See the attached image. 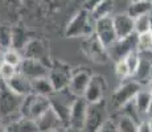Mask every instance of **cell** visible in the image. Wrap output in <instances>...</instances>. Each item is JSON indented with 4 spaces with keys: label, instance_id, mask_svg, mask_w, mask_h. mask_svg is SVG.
<instances>
[{
    "label": "cell",
    "instance_id": "obj_30",
    "mask_svg": "<svg viewBox=\"0 0 152 132\" xmlns=\"http://www.w3.org/2000/svg\"><path fill=\"white\" fill-rule=\"evenodd\" d=\"M17 73H19V67L12 66V65L5 63V62L0 63V81L7 82L8 79H11L12 77H15Z\"/></svg>",
    "mask_w": 152,
    "mask_h": 132
},
{
    "label": "cell",
    "instance_id": "obj_38",
    "mask_svg": "<svg viewBox=\"0 0 152 132\" xmlns=\"http://www.w3.org/2000/svg\"><path fill=\"white\" fill-rule=\"evenodd\" d=\"M147 115L150 116V118H152V101L150 103V107H148V111H147Z\"/></svg>",
    "mask_w": 152,
    "mask_h": 132
},
{
    "label": "cell",
    "instance_id": "obj_9",
    "mask_svg": "<svg viewBox=\"0 0 152 132\" xmlns=\"http://www.w3.org/2000/svg\"><path fill=\"white\" fill-rule=\"evenodd\" d=\"M72 75H73V73L68 65L61 63V62H56L49 69L48 78L50 79L52 85H53L54 91H61V90H65L69 87Z\"/></svg>",
    "mask_w": 152,
    "mask_h": 132
},
{
    "label": "cell",
    "instance_id": "obj_36",
    "mask_svg": "<svg viewBox=\"0 0 152 132\" xmlns=\"http://www.w3.org/2000/svg\"><path fill=\"white\" fill-rule=\"evenodd\" d=\"M102 1H103V0H86V1H85V9L91 12L99 3H102Z\"/></svg>",
    "mask_w": 152,
    "mask_h": 132
},
{
    "label": "cell",
    "instance_id": "obj_27",
    "mask_svg": "<svg viewBox=\"0 0 152 132\" xmlns=\"http://www.w3.org/2000/svg\"><path fill=\"white\" fill-rule=\"evenodd\" d=\"M23 60H24V57L21 55V53L15 50V49H7V50L3 52V62L5 63L19 67L20 63L23 62Z\"/></svg>",
    "mask_w": 152,
    "mask_h": 132
},
{
    "label": "cell",
    "instance_id": "obj_26",
    "mask_svg": "<svg viewBox=\"0 0 152 132\" xmlns=\"http://www.w3.org/2000/svg\"><path fill=\"white\" fill-rule=\"evenodd\" d=\"M115 120L116 124H118L119 132H138V124L131 118L123 115V114H119Z\"/></svg>",
    "mask_w": 152,
    "mask_h": 132
},
{
    "label": "cell",
    "instance_id": "obj_1",
    "mask_svg": "<svg viewBox=\"0 0 152 132\" xmlns=\"http://www.w3.org/2000/svg\"><path fill=\"white\" fill-rule=\"evenodd\" d=\"M91 21L94 20L89 11L85 8L78 11L66 25L65 36L68 39H89L94 34V24Z\"/></svg>",
    "mask_w": 152,
    "mask_h": 132
},
{
    "label": "cell",
    "instance_id": "obj_12",
    "mask_svg": "<svg viewBox=\"0 0 152 132\" xmlns=\"http://www.w3.org/2000/svg\"><path fill=\"white\" fill-rule=\"evenodd\" d=\"M107 90V83L104 81V78L99 74L91 75L90 83L87 86L86 91H85L83 98L86 99V102L89 104L98 103V102L104 101V94Z\"/></svg>",
    "mask_w": 152,
    "mask_h": 132
},
{
    "label": "cell",
    "instance_id": "obj_21",
    "mask_svg": "<svg viewBox=\"0 0 152 132\" xmlns=\"http://www.w3.org/2000/svg\"><path fill=\"white\" fill-rule=\"evenodd\" d=\"M53 93H54L53 85H52L50 79H49L48 77L32 81V94L39 95V96H46V98H49Z\"/></svg>",
    "mask_w": 152,
    "mask_h": 132
},
{
    "label": "cell",
    "instance_id": "obj_42",
    "mask_svg": "<svg viewBox=\"0 0 152 132\" xmlns=\"http://www.w3.org/2000/svg\"><path fill=\"white\" fill-rule=\"evenodd\" d=\"M3 62V50L1 49H0V63Z\"/></svg>",
    "mask_w": 152,
    "mask_h": 132
},
{
    "label": "cell",
    "instance_id": "obj_37",
    "mask_svg": "<svg viewBox=\"0 0 152 132\" xmlns=\"http://www.w3.org/2000/svg\"><path fill=\"white\" fill-rule=\"evenodd\" d=\"M0 132H8L7 127H5V124L3 122H0Z\"/></svg>",
    "mask_w": 152,
    "mask_h": 132
},
{
    "label": "cell",
    "instance_id": "obj_6",
    "mask_svg": "<svg viewBox=\"0 0 152 132\" xmlns=\"http://www.w3.org/2000/svg\"><path fill=\"white\" fill-rule=\"evenodd\" d=\"M106 120H107V103H106V101L89 104V107H87L86 120H85L83 132H98L99 128L104 124Z\"/></svg>",
    "mask_w": 152,
    "mask_h": 132
},
{
    "label": "cell",
    "instance_id": "obj_16",
    "mask_svg": "<svg viewBox=\"0 0 152 132\" xmlns=\"http://www.w3.org/2000/svg\"><path fill=\"white\" fill-rule=\"evenodd\" d=\"M36 123H37V127H39V132H50V131L65 127L62 120L60 119V116L56 114V111L52 107L48 111H45L36 120Z\"/></svg>",
    "mask_w": 152,
    "mask_h": 132
},
{
    "label": "cell",
    "instance_id": "obj_5",
    "mask_svg": "<svg viewBox=\"0 0 152 132\" xmlns=\"http://www.w3.org/2000/svg\"><path fill=\"white\" fill-rule=\"evenodd\" d=\"M50 108V101L46 96H39L34 94H29L24 96L21 107H20V115L25 118H31L37 120L45 111Z\"/></svg>",
    "mask_w": 152,
    "mask_h": 132
},
{
    "label": "cell",
    "instance_id": "obj_19",
    "mask_svg": "<svg viewBox=\"0 0 152 132\" xmlns=\"http://www.w3.org/2000/svg\"><path fill=\"white\" fill-rule=\"evenodd\" d=\"M4 124L8 132H39L36 120L25 118V116H19V118L4 123Z\"/></svg>",
    "mask_w": 152,
    "mask_h": 132
},
{
    "label": "cell",
    "instance_id": "obj_47",
    "mask_svg": "<svg viewBox=\"0 0 152 132\" xmlns=\"http://www.w3.org/2000/svg\"><path fill=\"white\" fill-rule=\"evenodd\" d=\"M0 122H1V119H0Z\"/></svg>",
    "mask_w": 152,
    "mask_h": 132
},
{
    "label": "cell",
    "instance_id": "obj_23",
    "mask_svg": "<svg viewBox=\"0 0 152 132\" xmlns=\"http://www.w3.org/2000/svg\"><path fill=\"white\" fill-rule=\"evenodd\" d=\"M152 101V94L148 91L147 89H142L140 91L136 94L135 99H134V103H135L136 108L140 112V115L144 116L147 115V111H148V107H150V103Z\"/></svg>",
    "mask_w": 152,
    "mask_h": 132
},
{
    "label": "cell",
    "instance_id": "obj_18",
    "mask_svg": "<svg viewBox=\"0 0 152 132\" xmlns=\"http://www.w3.org/2000/svg\"><path fill=\"white\" fill-rule=\"evenodd\" d=\"M4 83L8 89H11L13 93H16L17 95L23 96V98L29 95V94H32V82L27 77L20 74V73H17L15 77L8 79Z\"/></svg>",
    "mask_w": 152,
    "mask_h": 132
},
{
    "label": "cell",
    "instance_id": "obj_13",
    "mask_svg": "<svg viewBox=\"0 0 152 132\" xmlns=\"http://www.w3.org/2000/svg\"><path fill=\"white\" fill-rule=\"evenodd\" d=\"M87 107H89V103L86 102V99L83 96H78L75 99L72 106V110H70L68 128L83 131L85 120H86V115H87Z\"/></svg>",
    "mask_w": 152,
    "mask_h": 132
},
{
    "label": "cell",
    "instance_id": "obj_7",
    "mask_svg": "<svg viewBox=\"0 0 152 132\" xmlns=\"http://www.w3.org/2000/svg\"><path fill=\"white\" fill-rule=\"evenodd\" d=\"M138 50V34L134 33L126 39H118L113 45L107 49L109 57L114 62L122 61L127 57L130 53Z\"/></svg>",
    "mask_w": 152,
    "mask_h": 132
},
{
    "label": "cell",
    "instance_id": "obj_11",
    "mask_svg": "<svg viewBox=\"0 0 152 132\" xmlns=\"http://www.w3.org/2000/svg\"><path fill=\"white\" fill-rule=\"evenodd\" d=\"M139 53V65L132 79L142 86L148 85L152 79V50H142Z\"/></svg>",
    "mask_w": 152,
    "mask_h": 132
},
{
    "label": "cell",
    "instance_id": "obj_25",
    "mask_svg": "<svg viewBox=\"0 0 152 132\" xmlns=\"http://www.w3.org/2000/svg\"><path fill=\"white\" fill-rule=\"evenodd\" d=\"M29 40L31 39L27 36V33L23 29H12V49L21 53L25 45L29 42Z\"/></svg>",
    "mask_w": 152,
    "mask_h": 132
},
{
    "label": "cell",
    "instance_id": "obj_4",
    "mask_svg": "<svg viewBox=\"0 0 152 132\" xmlns=\"http://www.w3.org/2000/svg\"><path fill=\"white\" fill-rule=\"evenodd\" d=\"M143 89V86L134 79L131 81H124L116 90L111 94V107L114 110H122L127 103L132 102L135 99L136 94Z\"/></svg>",
    "mask_w": 152,
    "mask_h": 132
},
{
    "label": "cell",
    "instance_id": "obj_24",
    "mask_svg": "<svg viewBox=\"0 0 152 132\" xmlns=\"http://www.w3.org/2000/svg\"><path fill=\"white\" fill-rule=\"evenodd\" d=\"M113 9H114V0H103L90 12V15H91L93 20L97 21V20L103 19V17H110Z\"/></svg>",
    "mask_w": 152,
    "mask_h": 132
},
{
    "label": "cell",
    "instance_id": "obj_40",
    "mask_svg": "<svg viewBox=\"0 0 152 132\" xmlns=\"http://www.w3.org/2000/svg\"><path fill=\"white\" fill-rule=\"evenodd\" d=\"M147 86H148V89H147V90H148V91H150V93L152 94V79H151L150 82H148V85H147Z\"/></svg>",
    "mask_w": 152,
    "mask_h": 132
},
{
    "label": "cell",
    "instance_id": "obj_44",
    "mask_svg": "<svg viewBox=\"0 0 152 132\" xmlns=\"http://www.w3.org/2000/svg\"><path fill=\"white\" fill-rule=\"evenodd\" d=\"M131 1H147V0H131Z\"/></svg>",
    "mask_w": 152,
    "mask_h": 132
},
{
    "label": "cell",
    "instance_id": "obj_46",
    "mask_svg": "<svg viewBox=\"0 0 152 132\" xmlns=\"http://www.w3.org/2000/svg\"><path fill=\"white\" fill-rule=\"evenodd\" d=\"M151 32H152V26H151Z\"/></svg>",
    "mask_w": 152,
    "mask_h": 132
},
{
    "label": "cell",
    "instance_id": "obj_20",
    "mask_svg": "<svg viewBox=\"0 0 152 132\" xmlns=\"http://www.w3.org/2000/svg\"><path fill=\"white\" fill-rule=\"evenodd\" d=\"M21 55L24 58H32L44 62V57L46 55V48L40 40H29V42L23 49ZM45 63V62H44Z\"/></svg>",
    "mask_w": 152,
    "mask_h": 132
},
{
    "label": "cell",
    "instance_id": "obj_15",
    "mask_svg": "<svg viewBox=\"0 0 152 132\" xmlns=\"http://www.w3.org/2000/svg\"><path fill=\"white\" fill-rule=\"evenodd\" d=\"M113 23L118 39H126L135 33V20L128 13H119L114 16Z\"/></svg>",
    "mask_w": 152,
    "mask_h": 132
},
{
    "label": "cell",
    "instance_id": "obj_28",
    "mask_svg": "<svg viewBox=\"0 0 152 132\" xmlns=\"http://www.w3.org/2000/svg\"><path fill=\"white\" fill-rule=\"evenodd\" d=\"M152 26V16L151 15H144L135 19V33L142 34L145 32H150Z\"/></svg>",
    "mask_w": 152,
    "mask_h": 132
},
{
    "label": "cell",
    "instance_id": "obj_33",
    "mask_svg": "<svg viewBox=\"0 0 152 132\" xmlns=\"http://www.w3.org/2000/svg\"><path fill=\"white\" fill-rule=\"evenodd\" d=\"M124 61H126V63H127L128 70H130V73H131V78H132V75L135 74L136 69H138V65H139V53H138V50L130 53V54L124 58Z\"/></svg>",
    "mask_w": 152,
    "mask_h": 132
},
{
    "label": "cell",
    "instance_id": "obj_35",
    "mask_svg": "<svg viewBox=\"0 0 152 132\" xmlns=\"http://www.w3.org/2000/svg\"><path fill=\"white\" fill-rule=\"evenodd\" d=\"M138 132H151L150 120H148V119H143L142 122L138 124Z\"/></svg>",
    "mask_w": 152,
    "mask_h": 132
},
{
    "label": "cell",
    "instance_id": "obj_43",
    "mask_svg": "<svg viewBox=\"0 0 152 132\" xmlns=\"http://www.w3.org/2000/svg\"><path fill=\"white\" fill-rule=\"evenodd\" d=\"M148 120H150V127H151V132H152V118H148Z\"/></svg>",
    "mask_w": 152,
    "mask_h": 132
},
{
    "label": "cell",
    "instance_id": "obj_17",
    "mask_svg": "<svg viewBox=\"0 0 152 132\" xmlns=\"http://www.w3.org/2000/svg\"><path fill=\"white\" fill-rule=\"evenodd\" d=\"M90 79H91V74L89 71H86V70H78V71L73 73L68 89L70 90V93L73 95L83 96L85 91H86L87 86L90 83Z\"/></svg>",
    "mask_w": 152,
    "mask_h": 132
},
{
    "label": "cell",
    "instance_id": "obj_8",
    "mask_svg": "<svg viewBox=\"0 0 152 132\" xmlns=\"http://www.w3.org/2000/svg\"><path fill=\"white\" fill-rule=\"evenodd\" d=\"M94 34L97 36V39L101 41V44L106 49H109L116 40V33L115 28H114L113 17H103L99 19L94 23Z\"/></svg>",
    "mask_w": 152,
    "mask_h": 132
},
{
    "label": "cell",
    "instance_id": "obj_22",
    "mask_svg": "<svg viewBox=\"0 0 152 132\" xmlns=\"http://www.w3.org/2000/svg\"><path fill=\"white\" fill-rule=\"evenodd\" d=\"M151 11H152V1L151 0H147V1H131L130 5H128L127 13L135 20L140 16L150 15Z\"/></svg>",
    "mask_w": 152,
    "mask_h": 132
},
{
    "label": "cell",
    "instance_id": "obj_41",
    "mask_svg": "<svg viewBox=\"0 0 152 132\" xmlns=\"http://www.w3.org/2000/svg\"><path fill=\"white\" fill-rule=\"evenodd\" d=\"M68 132H83L82 130H73V128H68Z\"/></svg>",
    "mask_w": 152,
    "mask_h": 132
},
{
    "label": "cell",
    "instance_id": "obj_45",
    "mask_svg": "<svg viewBox=\"0 0 152 132\" xmlns=\"http://www.w3.org/2000/svg\"><path fill=\"white\" fill-rule=\"evenodd\" d=\"M1 82H3V81H0V85H1Z\"/></svg>",
    "mask_w": 152,
    "mask_h": 132
},
{
    "label": "cell",
    "instance_id": "obj_14",
    "mask_svg": "<svg viewBox=\"0 0 152 132\" xmlns=\"http://www.w3.org/2000/svg\"><path fill=\"white\" fill-rule=\"evenodd\" d=\"M83 52L89 57V60L94 61V62H106L107 58H110L107 49L102 45L95 34L90 36L89 39H85Z\"/></svg>",
    "mask_w": 152,
    "mask_h": 132
},
{
    "label": "cell",
    "instance_id": "obj_2",
    "mask_svg": "<svg viewBox=\"0 0 152 132\" xmlns=\"http://www.w3.org/2000/svg\"><path fill=\"white\" fill-rule=\"evenodd\" d=\"M23 96L17 95L5 86L4 82L0 85V119L3 123L11 122L20 116V107L23 103Z\"/></svg>",
    "mask_w": 152,
    "mask_h": 132
},
{
    "label": "cell",
    "instance_id": "obj_39",
    "mask_svg": "<svg viewBox=\"0 0 152 132\" xmlns=\"http://www.w3.org/2000/svg\"><path fill=\"white\" fill-rule=\"evenodd\" d=\"M50 132H68V128L62 127V128H58V130H54V131H50Z\"/></svg>",
    "mask_w": 152,
    "mask_h": 132
},
{
    "label": "cell",
    "instance_id": "obj_32",
    "mask_svg": "<svg viewBox=\"0 0 152 132\" xmlns=\"http://www.w3.org/2000/svg\"><path fill=\"white\" fill-rule=\"evenodd\" d=\"M115 74H116V77H118V79H121V81H123V82L127 81L128 78H131V73H130V70H128V66L124 60L115 62Z\"/></svg>",
    "mask_w": 152,
    "mask_h": 132
},
{
    "label": "cell",
    "instance_id": "obj_3",
    "mask_svg": "<svg viewBox=\"0 0 152 132\" xmlns=\"http://www.w3.org/2000/svg\"><path fill=\"white\" fill-rule=\"evenodd\" d=\"M77 98L78 96L73 95L69 89L61 90V91H54L49 96L50 107L53 108L56 111V114L60 116V119L62 120V123L65 124L66 128H68V125H69L70 110H72V106Z\"/></svg>",
    "mask_w": 152,
    "mask_h": 132
},
{
    "label": "cell",
    "instance_id": "obj_29",
    "mask_svg": "<svg viewBox=\"0 0 152 132\" xmlns=\"http://www.w3.org/2000/svg\"><path fill=\"white\" fill-rule=\"evenodd\" d=\"M0 49L3 52L12 49V29L5 26L0 28Z\"/></svg>",
    "mask_w": 152,
    "mask_h": 132
},
{
    "label": "cell",
    "instance_id": "obj_10",
    "mask_svg": "<svg viewBox=\"0 0 152 132\" xmlns=\"http://www.w3.org/2000/svg\"><path fill=\"white\" fill-rule=\"evenodd\" d=\"M49 69L46 63L41 62L39 60H32V58H24L23 62L19 66V73L27 77L29 81H34V79L45 78L49 75Z\"/></svg>",
    "mask_w": 152,
    "mask_h": 132
},
{
    "label": "cell",
    "instance_id": "obj_34",
    "mask_svg": "<svg viewBox=\"0 0 152 132\" xmlns=\"http://www.w3.org/2000/svg\"><path fill=\"white\" fill-rule=\"evenodd\" d=\"M98 132H119L116 120L115 119H107L106 122H104V124L99 128Z\"/></svg>",
    "mask_w": 152,
    "mask_h": 132
},
{
    "label": "cell",
    "instance_id": "obj_31",
    "mask_svg": "<svg viewBox=\"0 0 152 132\" xmlns=\"http://www.w3.org/2000/svg\"><path fill=\"white\" fill-rule=\"evenodd\" d=\"M152 50V32L138 34V52Z\"/></svg>",
    "mask_w": 152,
    "mask_h": 132
}]
</instances>
